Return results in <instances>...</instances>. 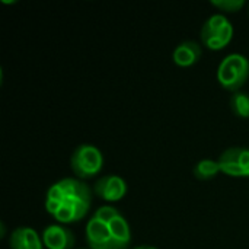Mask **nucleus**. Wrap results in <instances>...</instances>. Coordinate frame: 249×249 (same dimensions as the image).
<instances>
[{"instance_id":"nucleus-1","label":"nucleus","mask_w":249,"mask_h":249,"mask_svg":"<svg viewBox=\"0 0 249 249\" xmlns=\"http://www.w3.org/2000/svg\"><path fill=\"white\" fill-rule=\"evenodd\" d=\"M216 76L223 89L232 93L239 92L241 88L248 82L249 60L239 53L229 54L220 61Z\"/></svg>"},{"instance_id":"nucleus-17","label":"nucleus","mask_w":249,"mask_h":249,"mask_svg":"<svg viewBox=\"0 0 249 249\" xmlns=\"http://www.w3.org/2000/svg\"><path fill=\"white\" fill-rule=\"evenodd\" d=\"M147 249H158V248H155V247H150V245H147Z\"/></svg>"},{"instance_id":"nucleus-18","label":"nucleus","mask_w":249,"mask_h":249,"mask_svg":"<svg viewBox=\"0 0 249 249\" xmlns=\"http://www.w3.org/2000/svg\"><path fill=\"white\" fill-rule=\"evenodd\" d=\"M248 13H249V7H248Z\"/></svg>"},{"instance_id":"nucleus-5","label":"nucleus","mask_w":249,"mask_h":249,"mask_svg":"<svg viewBox=\"0 0 249 249\" xmlns=\"http://www.w3.org/2000/svg\"><path fill=\"white\" fill-rule=\"evenodd\" d=\"M127 182L118 175H104L93 185V194L108 203L121 201L127 196Z\"/></svg>"},{"instance_id":"nucleus-8","label":"nucleus","mask_w":249,"mask_h":249,"mask_svg":"<svg viewBox=\"0 0 249 249\" xmlns=\"http://www.w3.org/2000/svg\"><path fill=\"white\" fill-rule=\"evenodd\" d=\"M41 238L47 249H71L76 242L73 232L63 225L47 226Z\"/></svg>"},{"instance_id":"nucleus-16","label":"nucleus","mask_w":249,"mask_h":249,"mask_svg":"<svg viewBox=\"0 0 249 249\" xmlns=\"http://www.w3.org/2000/svg\"><path fill=\"white\" fill-rule=\"evenodd\" d=\"M133 249H147V245H140V247H136Z\"/></svg>"},{"instance_id":"nucleus-15","label":"nucleus","mask_w":249,"mask_h":249,"mask_svg":"<svg viewBox=\"0 0 249 249\" xmlns=\"http://www.w3.org/2000/svg\"><path fill=\"white\" fill-rule=\"evenodd\" d=\"M120 214H121V213H120L115 207L102 206V207H99V209L95 212V214H93L92 217H95V219H98V220H101V222H104V223H109L112 219L118 217Z\"/></svg>"},{"instance_id":"nucleus-3","label":"nucleus","mask_w":249,"mask_h":249,"mask_svg":"<svg viewBox=\"0 0 249 249\" xmlns=\"http://www.w3.org/2000/svg\"><path fill=\"white\" fill-rule=\"evenodd\" d=\"M233 32L235 31L231 20L225 15L216 13L204 22L200 36L204 47L213 51H220L231 44L233 39Z\"/></svg>"},{"instance_id":"nucleus-12","label":"nucleus","mask_w":249,"mask_h":249,"mask_svg":"<svg viewBox=\"0 0 249 249\" xmlns=\"http://www.w3.org/2000/svg\"><path fill=\"white\" fill-rule=\"evenodd\" d=\"M222 172L220 171V163L219 160H213V159H203L200 162H197V165L194 166V177L200 181H209L216 178V175Z\"/></svg>"},{"instance_id":"nucleus-4","label":"nucleus","mask_w":249,"mask_h":249,"mask_svg":"<svg viewBox=\"0 0 249 249\" xmlns=\"http://www.w3.org/2000/svg\"><path fill=\"white\" fill-rule=\"evenodd\" d=\"M222 174L232 178H249V149L247 147H231L226 149L220 158Z\"/></svg>"},{"instance_id":"nucleus-6","label":"nucleus","mask_w":249,"mask_h":249,"mask_svg":"<svg viewBox=\"0 0 249 249\" xmlns=\"http://www.w3.org/2000/svg\"><path fill=\"white\" fill-rule=\"evenodd\" d=\"M86 242L89 249H121L115 242L108 225L95 217L86 225Z\"/></svg>"},{"instance_id":"nucleus-14","label":"nucleus","mask_w":249,"mask_h":249,"mask_svg":"<svg viewBox=\"0 0 249 249\" xmlns=\"http://www.w3.org/2000/svg\"><path fill=\"white\" fill-rule=\"evenodd\" d=\"M212 6L226 13H236L245 6V0H212Z\"/></svg>"},{"instance_id":"nucleus-13","label":"nucleus","mask_w":249,"mask_h":249,"mask_svg":"<svg viewBox=\"0 0 249 249\" xmlns=\"http://www.w3.org/2000/svg\"><path fill=\"white\" fill-rule=\"evenodd\" d=\"M231 109L232 112L242 120H248L249 118V95L239 90L232 93L231 96Z\"/></svg>"},{"instance_id":"nucleus-9","label":"nucleus","mask_w":249,"mask_h":249,"mask_svg":"<svg viewBox=\"0 0 249 249\" xmlns=\"http://www.w3.org/2000/svg\"><path fill=\"white\" fill-rule=\"evenodd\" d=\"M201 54H203V51H201L200 44L188 39L175 47V50L172 53V61L178 67L187 69V67L197 64L201 58Z\"/></svg>"},{"instance_id":"nucleus-11","label":"nucleus","mask_w":249,"mask_h":249,"mask_svg":"<svg viewBox=\"0 0 249 249\" xmlns=\"http://www.w3.org/2000/svg\"><path fill=\"white\" fill-rule=\"evenodd\" d=\"M107 225H108L115 242L120 245V248L128 249L130 242H131V231H130V225L125 220V217L123 214H120L118 217L112 219Z\"/></svg>"},{"instance_id":"nucleus-10","label":"nucleus","mask_w":249,"mask_h":249,"mask_svg":"<svg viewBox=\"0 0 249 249\" xmlns=\"http://www.w3.org/2000/svg\"><path fill=\"white\" fill-rule=\"evenodd\" d=\"M9 247L10 249H44V242L36 231L22 226L10 233Z\"/></svg>"},{"instance_id":"nucleus-2","label":"nucleus","mask_w":249,"mask_h":249,"mask_svg":"<svg viewBox=\"0 0 249 249\" xmlns=\"http://www.w3.org/2000/svg\"><path fill=\"white\" fill-rule=\"evenodd\" d=\"M70 168L79 179H92L104 168V155L93 144H80L70 156Z\"/></svg>"},{"instance_id":"nucleus-7","label":"nucleus","mask_w":249,"mask_h":249,"mask_svg":"<svg viewBox=\"0 0 249 249\" xmlns=\"http://www.w3.org/2000/svg\"><path fill=\"white\" fill-rule=\"evenodd\" d=\"M92 200L76 198V197H63L58 212L54 214V219L60 223H76L82 220L90 209Z\"/></svg>"}]
</instances>
